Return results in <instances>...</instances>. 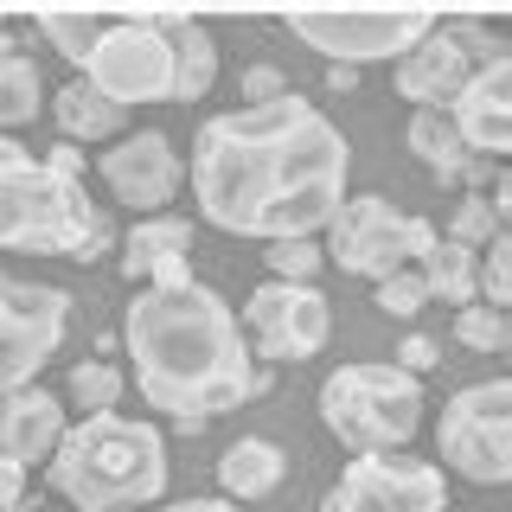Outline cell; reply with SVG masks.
Returning <instances> with one entry per match:
<instances>
[{
	"label": "cell",
	"instance_id": "cell-5",
	"mask_svg": "<svg viewBox=\"0 0 512 512\" xmlns=\"http://www.w3.org/2000/svg\"><path fill=\"white\" fill-rule=\"evenodd\" d=\"M320 423L352 455H391L423 423V378L397 372V365H340L320 384Z\"/></svg>",
	"mask_w": 512,
	"mask_h": 512
},
{
	"label": "cell",
	"instance_id": "cell-24",
	"mask_svg": "<svg viewBox=\"0 0 512 512\" xmlns=\"http://www.w3.org/2000/svg\"><path fill=\"white\" fill-rule=\"evenodd\" d=\"M116 13H39V32L52 39V52H64L71 64H84L96 52V39L109 32Z\"/></svg>",
	"mask_w": 512,
	"mask_h": 512
},
{
	"label": "cell",
	"instance_id": "cell-33",
	"mask_svg": "<svg viewBox=\"0 0 512 512\" xmlns=\"http://www.w3.org/2000/svg\"><path fill=\"white\" fill-rule=\"evenodd\" d=\"M0 512H26V468L0 461Z\"/></svg>",
	"mask_w": 512,
	"mask_h": 512
},
{
	"label": "cell",
	"instance_id": "cell-26",
	"mask_svg": "<svg viewBox=\"0 0 512 512\" xmlns=\"http://www.w3.org/2000/svg\"><path fill=\"white\" fill-rule=\"evenodd\" d=\"M493 237H500V212H493V199H487V192H461V205L448 212V244L487 250Z\"/></svg>",
	"mask_w": 512,
	"mask_h": 512
},
{
	"label": "cell",
	"instance_id": "cell-4",
	"mask_svg": "<svg viewBox=\"0 0 512 512\" xmlns=\"http://www.w3.org/2000/svg\"><path fill=\"white\" fill-rule=\"evenodd\" d=\"M0 250L96 263L109 250V212L84 192V180L20 154L0 167Z\"/></svg>",
	"mask_w": 512,
	"mask_h": 512
},
{
	"label": "cell",
	"instance_id": "cell-13",
	"mask_svg": "<svg viewBox=\"0 0 512 512\" xmlns=\"http://www.w3.org/2000/svg\"><path fill=\"white\" fill-rule=\"evenodd\" d=\"M244 327H250V340L269 365H295V359H314L327 346L333 301L314 282H263L244 301Z\"/></svg>",
	"mask_w": 512,
	"mask_h": 512
},
{
	"label": "cell",
	"instance_id": "cell-1",
	"mask_svg": "<svg viewBox=\"0 0 512 512\" xmlns=\"http://www.w3.org/2000/svg\"><path fill=\"white\" fill-rule=\"evenodd\" d=\"M192 192L205 224L231 237H320L346 205V135L308 96L205 116L192 135Z\"/></svg>",
	"mask_w": 512,
	"mask_h": 512
},
{
	"label": "cell",
	"instance_id": "cell-34",
	"mask_svg": "<svg viewBox=\"0 0 512 512\" xmlns=\"http://www.w3.org/2000/svg\"><path fill=\"white\" fill-rule=\"evenodd\" d=\"M45 167H58V173H71V180H84V154H77L71 141H58V148H52V160H45Z\"/></svg>",
	"mask_w": 512,
	"mask_h": 512
},
{
	"label": "cell",
	"instance_id": "cell-28",
	"mask_svg": "<svg viewBox=\"0 0 512 512\" xmlns=\"http://www.w3.org/2000/svg\"><path fill=\"white\" fill-rule=\"evenodd\" d=\"M480 301H487V308H500V314L512 308V237L506 231L480 250Z\"/></svg>",
	"mask_w": 512,
	"mask_h": 512
},
{
	"label": "cell",
	"instance_id": "cell-23",
	"mask_svg": "<svg viewBox=\"0 0 512 512\" xmlns=\"http://www.w3.org/2000/svg\"><path fill=\"white\" fill-rule=\"evenodd\" d=\"M45 103V84H39V64L13 45H0V135L7 128H26Z\"/></svg>",
	"mask_w": 512,
	"mask_h": 512
},
{
	"label": "cell",
	"instance_id": "cell-9",
	"mask_svg": "<svg viewBox=\"0 0 512 512\" xmlns=\"http://www.w3.org/2000/svg\"><path fill=\"white\" fill-rule=\"evenodd\" d=\"M71 333V295L45 282L0 276V391H20L52 365Z\"/></svg>",
	"mask_w": 512,
	"mask_h": 512
},
{
	"label": "cell",
	"instance_id": "cell-37",
	"mask_svg": "<svg viewBox=\"0 0 512 512\" xmlns=\"http://www.w3.org/2000/svg\"><path fill=\"white\" fill-rule=\"evenodd\" d=\"M0 45H13V39H7V20H0Z\"/></svg>",
	"mask_w": 512,
	"mask_h": 512
},
{
	"label": "cell",
	"instance_id": "cell-6",
	"mask_svg": "<svg viewBox=\"0 0 512 512\" xmlns=\"http://www.w3.org/2000/svg\"><path fill=\"white\" fill-rule=\"evenodd\" d=\"M429 244H436L429 218H404L384 192H359V199H346L333 212L320 256H333L352 282H384L397 269H416L429 256Z\"/></svg>",
	"mask_w": 512,
	"mask_h": 512
},
{
	"label": "cell",
	"instance_id": "cell-36",
	"mask_svg": "<svg viewBox=\"0 0 512 512\" xmlns=\"http://www.w3.org/2000/svg\"><path fill=\"white\" fill-rule=\"evenodd\" d=\"M26 148H20V141H13V135H0V167H13V160H20Z\"/></svg>",
	"mask_w": 512,
	"mask_h": 512
},
{
	"label": "cell",
	"instance_id": "cell-35",
	"mask_svg": "<svg viewBox=\"0 0 512 512\" xmlns=\"http://www.w3.org/2000/svg\"><path fill=\"white\" fill-rule=\"evenodd\" d=\"M160 512H237L231 500H173V506H160Z\"/></svg>",
	"mask_w": 512,
	"mask_h": 512
},
{
	"label": "cell",
	"instance_id": "cell-16",
	"mask_svg": "<svg viewBox=\"0 0 512 512\" xmlns=\"http://www.w3.org/2000/svg\"><path fill=\"white\" fill-rule=\"evenodd\" d=\"M64 436V404L39 384L20 391H0V461L32 468V461H52V448Z\"/></svg>",
	"mask_w": 512,
	"mask_h": 512
},
{
	"label": "cell",
	"instance_id": "cell-27",
	"mask_svg": "<svg viewBox=\"0 0 512 512\" xmlns=\"http://www.w3.org/2000/svg\"><path fill=\"white\" fill-rule=\"evenodd\" d=\"M455 340L474 346V352H506L512 346V320L500 308H487V301H468V308H455Z\"/></svg>",
	"mask_w": 512,
	"mask_h": 512
},
{
	"label": "cell",
	"instance_id": "cell-14",
	"mask_svg": "<svg viewBox=\"0 0 512 512\" xmlns=\"http://www.w3.org/2000/svg\"><path fill=\"white\" fill-rule=\"evenodd\" d=\"M448 122H455L461 148L480 154V160H500L512 148V52H493L468 84L455 90Z\"/></svg>",
	"mask_w": 512,
	"mask_h": 512
},
{
	"label": "cell",
	"instance_id": "cell-22",
	"mask_svg": "<svg viewBox=\"0 0 512 512\" xmlns=\"http://www.w3.org/2000/svg\"><path fill=\"white\" fill-rule=\"evenodd\" d=\"M416 276H423V295L448 301V308H468L480 295V250H461V244H448V237H436L429 256L416 263Z\"/></svg>",
	"mask_w": 512,
	"mask_h": 512
},
{
	"label": "cell",
	"instance_id": "cell-3",
	"mask_svg": "<svg viewBox=\"0 0 512 512\" xmlns=\"http://www.w3.org/2000/svg\"><path fill=\"white\" fill-rule=\"evenodd\" d=\"M52 487L77 512H128L167 493V442L135 416H84L52 448Z\"/></svg>",
	"mask_w": 512,
	"mask_h": 512
},
{
	"label": "cell",
	"instance_id": "cell-12",
	"mask_svg": "<svg viewBox=\"0 0 512 512\" xmlns=\"http://www.w3.org/2000/svg\"><path fill=\"white\" fill-rule=\"evenodd\" d=\"M320 512H448V480L442 468L410 455H359L346 461Z\"/></svg>",
	"mask_w": 512,
	"mask_h": 512
},
{
	"label": "cell",
	"instance_id": "cell-17",
	"mask_svg": "<svg viewBox=\"0 0 512 512\" xmlns=\"http://www.w3.org/2000/svg\"><path fill=\"white\" fill-rule=\"evenodd\" d=\"M404 148L423 160L429 173H436L442 186H461V192H480L493 180V160H480L461 148V135H455V122H448V109H416L410 116V135H404Z\"/></svg>",
	"mask_w": 512,
	"mask_h": 512
},
{
	"label": "cell",
	"instance_id": "cell-32",
	"mask_svg": "<svg viewBox=\"0 0 512 512\" xmlns=\"http://www.w3.org/2000/svg\"><path fill=\"white\" fill-rule=\"evenodd\" d=\"M288 84H282V71H269V64H250L244 71V103L256 109V103H276Z\"/></svg>",
	"mask_w": 512,
	"mask_h": 512
},
{
	"label": "cell",
	"instance_id": "cell-11",
	"mask_svg": "<svg viewBox=\"0 0 512 512\" xmlns=\"http://www.w3.org/2000/svg\"><path fill=\"white\" fill-rule=\"evenodd\" d=\"M436 26V13L429 7H365V13H295L288 32L295 39H308L314 52H327L340 71L365 58H404L423 32Z\"/></svg>",
	"mask_w": 512,
	"mask_h": 512
},
{
	"label": "cell",
	"instance_id": "cell-21",
	"mask_svg": "<svg viewBox=\"0 0 512 512\" xmlns=\"http://www.w3.org/2000/svg\"><path fill=\"white\" fill-rule=\"evenodd\" d=\"M282 474H288V455H282L276 442H263V436L231 442V448H224V461H218V480H224L231 500H263V493L282 487Z\"/></svg>",
	"mask_w": 512,
	"mask_h": 512
},
{
	"label": "cell",
	"instance_id": "cell-15",
	"mask_svg": "<svg viewBox=\"0 0 512 512\" xmlns=\"http://www.w3.org/2000/svg\"><path fill=\"white\" fill-rule=\"evenodd\" d=\"M180 180H186V160L173 154V141L160 135V128L122 135L116 148L103 154V186L116 192L122 205H141V212H154V205H173Z\"/></svg>",
	"mask_w": 512,
	"mask_h": 512
},
{
	"label": "cell",
	"instance_id": "cell-31",
	"mask_svg": "<svg viewBox=\"0 0 512 512\" xmlns=\"http://www.w3.org/2000/svg\"><path fill=\"white\" fill-rule=\"evenodd\" d=\"M391 359H397V372H410V378H423L429 365H442V359H436V340H429V333H404Z\"/></svg>",
	"mask_w": 512,
	"mask_h": 512
},
{
	"label": "cell",
	"instance_id": "cell-18",
	"mask_svg": "<svg viewBox=\"0 0 512 512\" xmlns=\"http://www.w3.org/2000/svg\"><path fill=\"white\" fill-rule=\"evenodd\" d=\"M186 250H192V218L154 212L122 237V269L135 282H167V276H186Z\"/></svg>",
	"mask_w": 512,
	"mask_h": 512
},
{
	"label": "cell",
	"instance_id": "cell-19",
	"mask_svg": "<svg viewBox=\"0 0 512 512\" xmlns=\"http://www.w3.org/2000/svg\"><path fill=\"white\" fill-rule=\"evenodd\" d=\"M167 32H173V103H199L218 84V39L186 13H167Z\"/></svg>",
	"mask_w": 512,
	"mask_h": 512
},
{
	"label": "cell",
	"instance_id": "cell-29",
	"mask_svg": "<svg viewBox=\"0 0 512 512\" xmlns=\"http://www.w3.org/2000/svg\"><path fill=\"white\" fill-rule=\"evenodd\" d=\"M320 244L314 237H282V244H269V269H276V282H314L320 276Z\"/></svg>",
	"mask_w": 512,
	"mask_h": 512
},
{
	"label": "cell",
	"instance_id": "cell-2",
	"mask_svg": "<svg viewBox=\"0 0 512 512\" xmlns=\"http://www.w3.org/2000/svg\"><path fill=\"white\" fill-rule=\"evenodd\" d=\"M122 346L135 359L141 397L154 410H167L180 429H199L224 410L250 404L269 384L244 352L237 314L192 269L167 282H141V295L122 314Z\"/></svg>",
	"mask_w": 512,
	"mask_h": 512
},
{
	"label": "cell",
	"instance_id": "cell-7",
	"mask_svg": "<svg viewBox=\"0 0 512 512\" xmlns=\"http://www.w3.org/2000/svg\"><path fill=\"white\" fill-rule=\"evenodd\" d=\"M84 84H96L109 103H173V32L167 13H116L109 32L84 58Z\"/></svg>",
	"mask_w": 512,
	"mask_h": 512
},
{
	"label": "cell",
	"instance_id": "cell-25",
	"mask_svg": "<svg viewBox=\"0 0 512 512\" xmlns=\"http://www.w3.org/2000/svg\"><path fill=\"white\" fill-rule=\"evenodd\" d=\"M71 404L84 410V416H109V410L122 404V372L103 359V352L71 365Z\"/></svg>",
	"mask_w": 512,
	"mask_h": 512
},
{
	"label": "cell",
	"instance_id": "cell-8",
	"mask_svg": "<svg viewBox=\"0 0 512 512\" xmlns=\"http://www.w3.org/2000/svg\"><path fill=\"white\" fill-rule=\"evenodd\" d=\"M436 442H442V461L474 487L512 480V384L480 378L468 391H455L436 423Z\"/></svg>",
	"mask_w": 512,
	"mask_h": 512
},
{
	"label": "cell",
	"instance_id": "cell-10",
	"mask_svg": "<svg viewBox=\"0 0 512 512\" xmlns=\"http://www.w3.org/2000/svg\"><path fill=\"white\" fill-rule=\"evenodd\" d=\"M493 52H506V45L493 39L487 20H448V26L436 20L404 58H397V96H404V103H423V109H442V103H455V90L468 84Z\"/></svg>",
	"mask_w": 512,
	"mask_h": 512
},
{
	"label": "cell",
	"instance_id": "cell-20",
	"mask_svg": "<svg viewBox=\"0 0 512 512\" xmlns=\"http://www.w3.org/2000/svg\"><path fill=\"white\" fill-rule=\"evenodd\" d=\"M52 116H58V128H64V141H103V135H122L128 128V109L122 103H109L96 84H84V77H71L58 96H52Z\"/></svg>",
	"mask_w": 512,
	"mask_h": 512
},
{
	"label": "cell",
	"instance_id": "cell-30",
	"mask_svg": "<svg viewBox=\"0 0 512 512\" xmlns=\"http://www.w3.org/2000/svg\"><path fill=\"white\" fill-rule=\"evenodd\" d=\"M423 276H416V269H397V276H384L378 282V308L391 314V320H416L423 314Z\"/></svg>",
	"mask_w": 512,
	"mask_h": 512
}]
</instances>
